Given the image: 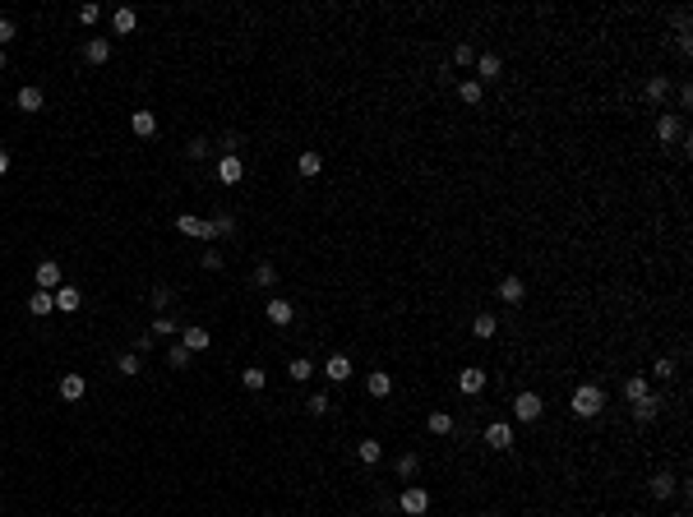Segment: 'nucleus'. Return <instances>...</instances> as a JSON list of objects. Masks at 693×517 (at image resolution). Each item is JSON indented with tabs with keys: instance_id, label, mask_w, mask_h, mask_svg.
Instances as JSON below:
<instances>
[{
	"instance_id": "nucleus-11",
	"label": "nucleus",
	"mask_w": 693,
	"mask_h": 517,
	"mask_svg": "<svg viewBox=\"0 0 693 517\" xmlns=\"http://www.w3.org/2000/svg\"><path fill=\"white\" fill-rule=\"evenodd\" d=\"M51 301H56V310H61V314H74L79 305H83V296H79V287H70V282H61V287L51 291Z\"/></svg>"
},
{
	"instance_id": "nucleus-1",
	"label": "nucleus",
	"mask_w": 693,
	"mask_h": 517,
	"mask_svg": "<svg viewBox=\"0 0 693 517\" xmlns=\"http://www.w3.org/2000/svg\"><path fill=\"white\" fill-rule=\"evenodd\" d=\"M569 407H573V416L592 420V416H601V411H605V393H601L596 383H583V388L573 393V402H569Z\"/></svg>"
},
{
	"instance_id": "nucleus-20",
	"label": "nucleus",
	"mask_w": 693,
	"mask_h": 517,
	"mask_svg": "<svg viewBox=\"0 0 693 517\" xmlns=\"http://www.w3.org/2000/svg\"><path fill=\"white\" fill-rule=\"evenodd\" d=\"M116 374H121V379L143 374V356H139V351H121V356H116Z\"/></svg>"
},
{
	"instance_id": "nucleus-10",
	"label": "nucleus",
	"mask_w": 693,
	"mask_h": 517,
	"mask_svg": "<svg viewBox=\"0 0 693 517\" xmlns=\"http://www.w3.org/2000/svg\"><path fill=\"white\" fill-rule=\"evenodd\" d=\"M14 107H19V111H28V116H32V111H42V107H46L42 88H37V83H23V88L14 92Z\"/></svg>"
},
{
	"instance_id": "nucleus-27",
	"label": "nucleus",
	"mask_w": 693,
	"mask_h": 517,
	"mask_svg": "<svg viewBox=\"0 0 693 517\" xmlns=\"http://www.w3.org/2000/svg\"><path fill=\"white\" fill-rule=\"evenodd\" d=\"M481 97H485V88H481L476 79H462L458 83V102L462 107H481Z\"/></svg>"
},
{
	"instance_id": "nucleus-14",
	"label": "nucleus",
	"mask_w": 693,
	"mask_h": 517,
	"mask_svg": "<svg viewBox=\"0 0 693 517\" xmlns=\"http://www.w3.org/2000/svg\"><path fill=\"white\" fill-rule=\"evenodd\" d=\"M61 287V263L56 258H42L37 263V291H56Z\"/></svg>"
},
{
	"instance_id": "nucleus-29",
	"label": "nucleus",
	"mask_w": 693,
	"mask_h": 517,
	"mask_svg": "<svg viewBox=\"0 0 693 517\" xmlns=\"http://www.w3.org/2000/svg\"><path fill=\"white\" fill-rule=\"evenodd\" d=\"M472 333H476L481 342H485V337H494V333H499V319H494L490 310H481L476 319H472Z\"/></svg>"
},
{
	"instance_id": "nucleus-48",
	"label": "nucleus",
	"mask_w": 693,
	"mask_h": 517,
	"mask_svg": "<svg viewBox=\"0 0 693 517\" xmlns=\"http://www.w3.org/2000/svg\"><path fill=\"white\" fill-rule=\"evenodd\" d=\"M14 19H0V51H5V42H10V37H14Z\"/></svg>"
},
{
	"instance_id": "nucleus-32",
	"label": "nucleus",
	"mask_w": 693,
	"mask_h": 517,
	"mask_svg": "<svg viewBox=\"0 0 693 517\" xmlns=\"http://www.w3.org/2000/svg\"><path fill=\"white\" fill-rule=\"evenodd\" d=\"M250 277H254V287H273V282H277V268L268 263V258H259V263H254V273H250Z\"/></svg>"
},
{
	"instance_id": "nucleus-44",
	"label": "nucleus",
	"mask_w": 693,
	"mask_h": 517,
	"mask_svg": "<svg viewBox=\"0 0 693 517\" xmlns=\"http://www.w3.org/2000/svg\"><path fill=\"white\" fill-rule=\"evenodd\" d=\"M652 374H656V379H675V361H670V356H656Z\"/></svg>"
},
{
	"instance_id": "nucleus-39",
	"label": "nucleus",
	"mask_w": 693,
	"mask_h": 517,
	"mask_svg": "<svg viewBox=\"0 0 693 517\" xmlns=\"http://www.w3.org/2000/svg\"><path fill=\"white\" fill-rule=\"evenodd\" d=\"M167 365H171V369H190V351H185L181 342H176V347L167 351Z\"/></svg>"
},
{
	"instance_id": "nucleus-4",
	"label": "nucleus",
	"mask_w": 693,
	"mask_h": 517,
	"mask_svg": "<svg viewBox=\"0 0 693 517\" xmlns=\"http://www.w3.org/2000/svg\"><path fill=\"white\" fill-rule=\"evenodd\" d=\"M398 508H402L407 517H421V513H430V494H425L421 485H407V489L398 494Z\"/></svg>"
},
{
	"instance_id": "nucleus-7",
	"label": "nucleus",
	"mask_w": 693,
	"mask_h": 517,
	"mask_svg": "<svg viewBox=\"0 0 693 517\" xmlns=\"http://www.w3.org/2000/svg\"><path fill=\"white\" fill-rule=\"evenodd\" d=\"M352 374H356V365H352V356H342V351L323 361V379H328V383H347Z\"/></svg>"
},
{
	"instance_id": "nucleus-9",
	"label": "nucleus",
	"mask_w": 693,
	"mask_h": 517,
	"mask_svg": "<svg viewBox=\"0 0 693 517\" xmlns=\"http://www.w3.org/2000/svg\"><path fill=\"white\" fill-rule=\"evenodd\" d=\"M458 393H467V397H481V393H485V369L467 365V369L458 374Z\"/></svg>"
},
{
	"instance_id": "nucleus-2",
	"label": "nucleus",
	"mask_w": 693,
	"mask_h": 517,
	"mask_svg": "<svg viewBox=\"0 0 693 517\" xmlns=\"http://www.w3.org/2000/svg\"><path fill=\"white\" fill-rule=\"evenodd\" d=\"M541 411H545V402H541V393H518L513 397V416H518V425H532V420H541Z\"/></svg>"
},
{
	"instance_id": "nucleus-18",
	"label": "nucleus",
	"mask_w": 693,
	"mask_h": 517,
	"mask_svg": "<svg viewBox=\"0 0 693 517\" xmlns=\"http://www.w3.org/2000/svg\"><path fill=\"white\" fill-rule=\"evenodd\" d=\"M83 393H88V379L70 369V374L61 379V397H65V402H83Z\"/></svg>"
},
{
	"instance_id": "nucleus-35",
	"label": "nucleus",
	"mask_w": 693,
	"mask_h": 517,
	"mask_svg": "<svg viewBox=\"0 0 693 517\" xmlns=\"http://www.w3.org/2000/svg\"><path fill=\"white\" fill-rule=\"evenodd\" d=\"M148 333H153V337H171V333H181V328H176V319H171V314H157V319L148 323Z\"/></svg>"
},
{
	"instance_id": "nucleus-42",
	"label": "nucleus",
	"mask_w": 693,
	"mask_h": 517,
	"mask_svg": "<svg viewBox=\"0 0 693 517\" xmlns=\"http://www.w3.org/2000/svg\"><path fill=\"white\" fill-rule=\"evenodd\" d=\"M472 61H476V46H472V42L453 46V65H472Z\"/></svg>"
},
{
	"instance_id": "nucleus-37",
	"label": "nucleus",
	"mask_w": 693,
	"mask_h": 517,
	"mask_svg": "<svg viewBox=\"0 0 693 517\" xmlns=\"http://www.w3.org/2000/svg\"><path fill=\"white\" fill-rule=\"evenodd\" d=\"M148 301H153V310H162V314H167L171 301H176V291H171V287H153V296H148Z\"/></svg>"
},
{
	"instance_id": "nucleus-8",
	"label": "nucleus",
	"mask_w": 693,
	"mask_h": 517,
	"mask_svg": "<svg viewBox=\"0 0 693 517\" xmlns=\"http://www.w3.org/2000/svg\"><path fill=\"white\" fill-rule=\"evenodd\" d=\"M656 139H661L665 148H670V143H679V139H684V121H679L675 111H665V116H656Z\"/></svg>"
},
{
	"instance_id": "nucleus-23",
	"label": "nucleus",
	"mask_w": 693,
	"mask_h": 517,
	"mask_svg": "<svg viewBox=\"0 0 693 517\" xmlns=\"http://www.w3.org/2000/svg\"><path fill=\"white\" fill-rule=\"evenodd\" d=\"M356 457H361L365 467H379V462H384V443L379 439H361L356 443Z\"/></svg>"
},
{
	"instance_id": "nucleus-46",
	"label": "nucleus",
	"mask_w": 693,
	"mask_h": 517,
	"mask_svg": "<svg viewBox=\"0 0 693 517\" xmlns=\"http://www.w3.org/2000/svg\"><path fill=\"white\" fill-rule=\"evenodd\" d=\"M97 19H102L97 5H79V23H97Z\"/></svg>"
},
{
	"instance_id": "nucleus-45",
	"label": "nucleus",
	"mask_w": 693,
	"mask_h": 517,
	"mask_svg": "<svg viewBox=\"0 0 693 517\" xmlns=\"http://www.w3.org/2000/svg\"><path fill=\"white\" fill-rule=\"evenodd\" d=\"M199 263L208 268V273H217V268H222V254H217V250H203V254H199Z\"/></svg>"
},
{
	"instance_id": "nucleus-16",
	"label": "nucleus",
	"mask_w": 693,
	"mask_h": 517,
	"mask_svg": "<svg viewBox=\"0 0 693 517\" xmlns=\"http://www.w3.org/2000/svg\"><path fill=\"white\" fill-rule=\"evenodd\" d=\"M111 28L121 32V37H130V32L139 28V14H134V5H121V10H111Z\"/></svg>"
},
{
	"instance_id": "nucleus-22",
	"label": "nucleus",
	"mask_w": 693,
	"mask_h": 517,
	"mask_svg": "<svg viewBox=\"0 0 693 517\" xmlns=\"http://www.w3.org/2000/svg\"><path fill=\"white\" fill-rule=\"evenodd\" d=\"M208 342H213L208 328H181V347L190 351V356H194V351H208Z\"/></svg>"
},
{
	"instance_id": "nucleus-15",
	"label": "nucleus",
	"mask_w": 693,
	"mask_h": 517,
	"mask_svg": "<svg viewBox=\"0 0 693 517\" xmlns=\"http://www.w3.org/2000/svg\"><path fill=\"white\" fill-rule=\"evenodd\" d=\"M494 296H499L504 305H523V301H527V287H523V277H504Z\"/></svg>"
},
{
	"instance_id": "nucleus-24",
	"label": "nucleus",
	"mask_w": 693,
	"mask_h": 517,
	"mask_svg": "<svg viewBox=\"0 0 693 517\" xmlns=\"http://www.w3.org/2000/svg\"><path fill=\"white\" fill-rule=\"evenodd\" d=\"M665 92H670V79H665V74H652V79H647V88H643V97L652 102V107H661Z\"/></svg>"
},
{
	"instance_id": "nucleus-50",
	"label": "nucleus",
	"mask_w": 693,
	"mask_h": 517,
	"mask_svg": "<svg viewBox=\"0 0 693 517\" xmlns=\"http://www.w3.org/2000/svg\"><path fill=\"white\" fill-rule=\"evenodd\" d=\"M675 32H689V10H675Z\"/></svg>"
},
{
	"instance_id": "nucleus-28",
	"label": "nucleus",
	"mask_w": 693,
	"mask_h": 517,
	"mask_svg": "<svg viewBox=\"0 0 693 517\" xmlns=\"http://www.w3.org/2000/svg\"><path fill=\"white\" fill-rule=\"evenodd\" d=\"M51 310H56V301H51V291H32V296H28V314H32V319H46Z\"/></svg>"
},
{
	"instance_id": "nucleus-19",
	"label": "nucleus",
	"mask_w": 693,
	"mask_h": 517,
	"mask_svg": "<svg viewBox=\"0 0 693 517\" xmlns=\"http://www.w3.org/2000/svg\"><path fill=\"white\" fill-rule=\"evenodd\" d=\"M656 416H661V397H656V393H647V397L633 402V420H643V425H647V420H656Z\"/></svg>"
},
{
	"instance_id": "nucleus-6",
	"label": "nucleus",
	"mask_w": 693,
	"mask_h": 517,
	"mask_svg": "<svg viewBox=\"0 0 693 517\" xmlns=\"http://www.w3.org/2000/svg\"><path fill=\"white\" fill-rule=\"evenodd\" d=\"M472 65H476V83H481V88H485V83H494V79L504 74V61H499L494 51H481Z\"/></svg>"
},
{
	"instance_id": "nucleus-36",
	"label": "nucleus",
	"mask_w": 693,
	"mask_h": 517,
	"mask_svg": "<svg viewBox=\"0 0 693 517\" xmlns=\"http://www.w3.org/2000/svg\"><path fill=\"white\" fill-rule=\"evenodd\" d=\"M287 374H292V383H305V379H310V374H314V365H310V361H305V356H296V361H292V365H287Z\"/></svg>"
},
{
	"instance_id": "nucleus-43",
	"label": "nucleus",
	"mask_w": 693,
	"mask_h": 517,
	"mask_svg": "<svg viewBox=\"0 0 693 517\" xmlns=\"http://www.w3.org/2000/svg\"><path fill=\"white\" fill-rule=\"evenodd\" d=\"M208 148H213L208 139H190V148H185V157H190V162H199V157H208Z\"/></svg>"
},
{
	"instance_id": "nucleus-33",
	"label": "nucleus",
	"mask_w": 693,
	"mask_h": 517,
	"mask_svg": "<svg viewBox=\"0 0 693 517\" xmlns=\"http://www.w3.org/2000/svg\"><path fill=\"white\" fill-rule=\"evenodd\" d=\"M425 425H430V434H453V416H448V411H430Z\"/></svg>"
},
{
	"instance_id": "nucleus-21",
	"label": "nucleus",
	"mask_w": 693,
	"mask_h": 517,
	"mask_svg": "<svg viewBox=\"0 0 693 517\" xmlns=\"http://www.w3.org/2000/svg\"><path fill=\"white\" fill-rule=\"evenodd\" d=\"M296 171H301L305 181H314V176H319V171H323V152L305 148V152H301V157H296Z\"/></svg>"
},
{
	"instance_id": "nucleus-51",
	"label": "nucleus",
	"mask_w": 693,
	"mask_h": 517,
	"mask_svg": "<svg viewBox=\"0 0 693 517\" xmlns=\"http://www.w3.org/2000/svg\"><path fill=\"white\" fill-rule=\"evenodd\" d=\"M5 65H10V61H5V51H0V74H5Z\"/></svg>"
},
{
	"instance_id": "nucleus-49",
	"label": "nucleus",
	"mask_w": 693,
	"mask_h": 517,
	"mask_svg": "<svg viewBox=\"0 0 693 517\" xmlns=\"http://www.w3.org/2000/svg\"><path fill=\"white\" fill-rule=\"evenodd\" d=\"M10 167H14V157H10V148H0V181L10 176Z\"/></svg>"
},
{
	"instance_id": "nucleus-40",
	"label": "nucleus",
	"mask_w": 693,
	"mask_h": 517,
	"mask_svg": "<svg viewBox=\"0 0 693 517\" xmlns=\"http://www.w3.org/2000/svg\"><path fill=\"white\" fill-rule=\"evenodd\" d=\"M305 411H310V416H328V411H333V402H328V393H314V397L305 402Z\"/></svg>"
},
{
	"instance_id": "nucleus-41",
	"label": "nucleus",
	"mask_w": 693,
	"mask_h": 517,
	"mask_svg": "<svg viewBox=\"0 0 693 517\" xmlns=\"http://www.w3.org/2000/svg\"><path fill=\"white\" fill-rule=\"evenodd\" d=\"M208 222H213V236H231V231H236V217L231 213H217V217H208Z\"/></svg>"
},
{
	"instance_id": "nucleus-12",
	"label": "nucleus",
	"mask_w": 693,
	"mask_h": 517,
	"mask_svg": "<svg viewBox=\"0 0 693 517\" xmlns=\"http://www.w3.org/2000/svg\"><path fill=\"white\" fill-rule=\"evenodd\" d=\"M292 319H296V305L287 301V296H273V301H268V323H277V328H287Z\"/></svg>"
},
{
	"instance_id": "nucleus-30",
	"label": "nucleus",
	"mask_w": 693,
	"mask_h": 517,
	"mask_svg": "<svg viewBox=\"0 0 693 517\" xmlns=\"http://www.w3.org/2000/svg\"><path fill=\"white\" fill-rule=\"evenodd\" d=\"M393 472H398L402 480H416V472H421V457H416V453H402L398 462H393Z\"/></svg>"
},
{
	"instance_id": "nucleus-25",
	"label": "nucleus",
	"mask_w": 693,
	"mask_h": 517,
	"mask_svg": "<svg viewBox=\"0 0 693 517\" xmlns=\"http://www.w3.org/2000/svg\"><path fill=\"white\" fill-rule=\"evenodd\" d=\"M130 130H134L139 139H153L157 134V116L153 111H134V116H130Z\"/></svg>"
},
{
	"instance_id": "nucleus-34",
	"label": "nucleus",
	"mask_w": 693,
	"mask_h": 517,
	"mask_svg": "<svg viewBox=\"0 0 693 517\" xmlns=\"http://www.w3.org/2000/svg\"><path fill=\"white\" fill-rule=\"evenodd\" d=\"M241 383H245V388H250V393H259V388H263V383H268V374H263V369H259V365H250V369H241Z\"/></svg>"
},
{
	"instance_id": "nucleus-38",
	"label": "nucleus",
	"mask_w": 693,
	"mask_h": 517,
	"mask_svg": "<svg viewBox=\"0 0 693 517\" xmlns=\"http://www.w3.org/2000/svg\"><path fill=\"white\" fill-rule=\"evenodd\" d=\"M624 397H629V402H638V397H647V379H638V374H629V379H624Z\"/></svg>"
},
{
	"instance_id": "nucleus-5",
	"label": "nucleus",
	"mask_w": 693,
	"mask_h": 517,
	"mask_svg": "<svg viewBox=\"0 0 693 517\" xmlns=\"http://www.w3.org/2000/svg\"><path fill=\"white\" fill-rule=\"evenodd\" d=\"M485 443H490L494 453H508V448L518 443V434H513L508 420H490V425H485Z\"/></svg>"
},
{
	"instance_id": "nucleus-13",
	"label": "nucleus",
	"mask_w": 693,
	"mask_h": 517,
	"mask_svg": "<svg viewBox=\"0 0 693 517\" xmlns=\"http://www.w3.org/2000/svg\"><path fill=\"white\" fill-rule=\"evenodd\" d=\"M241 176H245V162H241V157H217V181L222 185H241Z\"/></svg>"
},
{
	"instance_id": "nucleus-3",
	"label": "nucleus",
	"mask_w": 693,
	"mask_h": 517,
	"mask_svg": "<svg viewBox=\"0 0 693 517\" xmlns=\"http://www.w3.org/2000/svg\"><path fill=\"white\" fill-rule=\"evenodd\" d=\"M176 231H181V236H190V241H217V236H213V222H203V217H194V213H181V217H176Z\"/></svg>"
},
{
	"instance_id": "nucleus-31",
	"label": "nucleus",
	"mask_w": 693,
	"mask_h": 517,
	"mask_svg": "<svg viewBox=\"0 0 693 517\" xmlns=\"http://www.w3.org/2000/svg\"><path fill=\"white\" fill-rule=\"evenodd\" d=\"M675 489H679V480H675V476H652V494H656V499H670V494H675Z\"/></svg>"
},
{
	"instance_id": "nucleus-26",
	"label": "nucleus",
	"mask_w": 693,
	"mask_h": 517,
	"mask_svg": "<svg viewBox=\"0 0 693 517\" xmlns=\"http://www.w3.org/2000/svg\"><path fill=\"white\" fill-rule=\"evenodd\" d=\"M365 393L370 397H388V393H393V379H388L384 369H370V374H365Z\"/></svg>"
},
{
	"instance_id": "nucleus-47",
	"label": "nucleus",
	"mask_w": 693,
	"mask_h": 517,
	"mask_svg": "<svg viewBox=\"0 0 693 517\" xmlns=\"http://www.w3.org/2000/svg\"><path fill=\"white\" fill-rule=\"evenodd\" d=\"M157 347V337L153 333H143V337H139V342H134V347H130V351H139V356H148V351H153Z\"/></svg>"
},
{
	"instance_id": "nucleus-17",
	"label": "nucleus",
	"mask_w": 693,
	"mask_h": 517,
	"mask_svg": "<svg viewBox=\"0 0 693 517\" xmlns=\"http://www.w3.org/2000/svg\"><path fill=\"white\" fill-rule=\"evenodd\" d=\"M83 61L88 65H107L111 61V42L107 37H88V42H83Z\"/></svg>"
}]
</instances>
